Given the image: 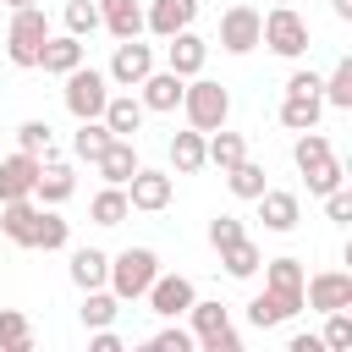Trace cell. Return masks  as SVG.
<instances>
[{
	"label": "cell",
	"instance_id": "cell-25",
	"mask_svg": "<svg viewBox=\"0 0 352 352\" xmlns=\"http://www.w3.org/2000/svg\"><path fill=\"white\" fill-rule=\"evenodd\" d=\"M319 110H324L319 94H286V99H280V126L308 132V126H319Z\"/></svg>",
	"mask_w": 352,
	"mask_h": 352
},
{
	"label": "cell",
	"instance_id": "cell-13",
	"mask_svg": "<svg viewBox=\"0 0 352 352\" xmlns=\"http://www.w3.org/2000/svg\"><path fill=\"white\" fill-rule=\"evenodd\" d=\"M258 220H264V231H297V220H302V204H297V192H280V187H264L258 198Z\"/></svg>",
	"mask_w": 352,
	"mask_h": 352
},
{
	"label": "cell",
	"instance_id": "cell-19",
	"mask_svg": "<svg viewBox=\"0 0 352 352\" xmlns=\"http://www.w3.org/2000/svg\"><path fill=\"white\" fill-rule=\"evenodd\" d=\"M143 99H132V94H110L104 99V110H99V121L110 126V138H138V126H143Z\"/></svg>",
	"mask_w": 352,
	"mask_h": 352
},
{
	"label": "cell",
	"instance_id": "cell-48",
	"mask_svg": "<svg viewBox=\"0 0 352 352\" xmlns=\"http://www.w3.org/2000/svg\"><path fill=\"white\" fill-rule=\"evenodd\" d=\"M292 352H324L319 336H292Z\"/></svg>",
	"mask_w": 352,
	"mask_h": 352
},
{
	"label": "cell",
	"instance_id": "cell-44",
	"mask_svg": "<svg viewBox=\"0 0 352 352\" xmlns=\"http://www.w3.org/2000/svg\"><path fill=\"white\" fill-rule=\"evenodd\" d=\"M324 214H330V220H352V192H346V187L324 192Z\"/></svg>",
	"mask_w": 352,
	"mask_h": 352
},
{
	"label": "cell",
	"instance_id": "cell-18",
	"mask_svg": "<svg viewBox=\"0 0 352 352\" xmlns=\"http://www.w3.org/2000/svg\"><path fill=\"white\" fill-rule=\"evenodd\" d=\"M138 165H143V160H138V148H132V138H110V143H104V154L94 160V170H99V176H104L110 187H126Z\"/></svg>",
	"mask_w": 352,
	"mask_h": 352
},
{
	"label": "cell",
	"instance_id": "cell-47",
	"mask_svg": "<svg viewBox=\"0 0 352 352\" xmlns=\"http://www.w3.org/2000/svg\"><path fill=\"white\" fill-rule=\"evenodd\" d=\"M88 346H94V352H121V336H116V330H110V324H99V330H94V341H88Z\"/></svg>",
	"mask_w": 352,
	"mask_h": 352
},
{
	"label": "cell",
	"instance_id": "cell-3",
	"mask_svg": "<svg viewBox=\"0 0 352 352\" xmlns=\"http://www.w3.org/2000/svg\"><path fill=\"white\" fill-rule=\"evenodd\" d=\"M154 275H160V253H154V248H121V253L110 258V280H104V286H110L121 302H138Z\"/></svg>",
	"mask_w": 352,
	"mask_h": 352
},
{
	"label": "cell",
	"instance_id": "cell-38",
	"mask_svg": "<svg viewBox=\"0 0 352 352\" xmlns=\"http://www.w3.org/2000/svg\"><path fill=\"white\" fill-rule=\"evenodd\" d=\"M264 286L302 297V258H270V264H264Z\"/></svg>",
	"mask_w": 352,
	"mask_h": 352
},
{
	"label": "cell",
	"instance_id": "cell-28",
	"mask_svg": "<svg viewBox=\"0 0 352 352\" xmlns=\"http://www.w3.org/2000/svg\"><path fill=\"white\" fill-rule=\"evenodd\" d=\"M220 176H226V187H231L236 198H248V204H253V198L270 187V182H264V165H258V160H248V154H242L231 170H220Z\"/></svg>",
	"mask_w": 352,
	"mask_h": 352
},
{
	"label": "cell",
	"instance_id": "cell-49",
	"mask_svg": "<svg viewBox=\"0 0 352 352\" xmlns=\"http://www.w3.org/2000/svg\"><path fill=\"white\" fill-rule=\"evenodd\" d=\"M330 11H336V16L346 22V16H352V0H330Z\"/></svg>",
	"mask_w": 352,
	"mask_h": 352
},
{
	"label": "cell",
	"instance_id": "cell-35",
	"mask_svg": "<svg viewBox=\"0 0 352 352\" xmlns=\"http://www.w3.org/2000/svg\"><path fill=\"white\" fill-rule=\"evenodd\" d=\"M220 264H226V275H231V280H248V275H253V270H258L264 258H258V248H253V242L242 236V242L220 248Z\"/></svg>",
	"mask_w": 352,
	"mask_h": 352
},
{
	"label": "cell",
	"instance_id": "cell-12",
	"mask_svg": "<svg viewBox=\"0 0 352 352\" xmlns=\"http://www.w3.org/2000/svg\"><path fill=\"white\" fill-rule=\"evenodd\" d=\"M204 60H209V44H204L192 28H182V33H170V38H165V66H170L176 77H198V72H204Z\"/></svg>",
	"mask_w": 352,
	"mask_h": 352
},
{
	"label": "cell",
	"instance_id": "cell-46",
	"mask_svg": "<svg viewBox=\"0 0 352 352\" xmlns=\"http://www.w3.org/2000/svg\"><path fill=\"white\" fill-rule=\"evenodd\" d=\"M319 82H324L319 72H292L286 77V94H319Z\"/></svg>",
	"mask_w": 352,
	"mask_h": 352
},
{
	"label": "cell",
	"instance_id": "cell-51",
	"mask_svg": "<svg viewBox=\"0 0 352 352\" xmlns=\"http://www.w3.org/2000/svg\"><path fill=\"white\" fill-rule=\"evenodd\" d=\"M275 6H292V0H275Z\"/></svg>",
	"mask_w": 352,
	"mask_h": 352
},
{
	"label": "cell",
	"instance_id": "cell-4",
	"mask_svg": "<svg viewBox=\"0 0 352 352\" xmlns=\"http://www.w3.org/2000/svg\"><path fill=\"white\" fill-rule=\"evenodd\" d=\"M258 44H270L280 60L308 55V22L292 6H270V16H258Z\"/></svg>",
	"mask_w": 352,
	"mask_h": 352
},
{
	"label": "cell",
	"instance_id": "cell-20",
	"mask_svg": "<svg viewBox=\"0 0 352 352\" xmlns=\"http://www.w3.org/2000/svg\"><path fill=\"white\" fill-rule=\"evenodd\" d=\"M38 66H44L50 77H66V72H77V66H82V38H77V33H50V38H44V55H38Z\"/></svg>",
	"mask_w": 352,
	"mask_h": 352
},
{
	"label": "cell",
	"instance_id": "cell-30",
	"mask_svg": "<svg viewBox=\"0 0 352 352\" xmlns=\"http://www.w3.org/2000/svg\"><path fill=\"white\" fill-rule=\"evenodd\" d=\"M72 242V220H60L55 214V204H44L38 209V231H33V248H44V253H60Z\"/></svg>",
	"mask_w": 352,
	"mask_h": 352
},
{
	"label": "cell",
	"instance_id": "cell-21",
	"mask_svg": "<svg viewBox=\"0 0 352 352\" xmlns=\"http://www.w3.org/2000/svg\"><path fill=\"white\" fill-rule=\"evenodd\" d=\"M66 275H72V286H77V292H94V286H104V280H110V253H99V248H72Z\"/></svg>",
	"mask_w": 352,
	"mask_h": 352
},
{
	"label": "cell",
	"instance_id": "cell-34",
	"mask_svg": "<svg viewBox=\"0 0 352 352\" xmlns=\"http://www.w3.org/2000/svg\"><path fill=\"white\" fill-rule=\"evenodd\" d=\"M16 148H22V154H38V160H55V132H50V121H22V126H16Z\"/></svg>",
	"mask_w": 352,
	"mask_h": 352
},
{
	"label": "cell",
	"instance_id": "cell-42",
	"mask_svg": "<svg viewBox=\"0 0 352 352\" xmlns=\"http://www.w3.org/2000/svg\"><path fill=\"white\" fill-rule=\"evenodd\" d=\"M324 319H330V324H324V336H319V341H324L330 352H346V346H352V314H346V308H336V314H324Z\"/></svg>",
	"mask_w": 352,
	"mask_h": 352
},
{
	"label": "cell",
	"instance_id": "cell-23",
	"mask_svg": "<svg viewBox=\"0 0 352 352\" xmlns=\"http://www.w3.org/2000/svg\"><path fill=\"white\" fill-rule=\"evenodd\" d=\"M99 28H110L116 38H138L143 33V0H99Z\"/></svg>",
	"mask_w": 352,
	"mask_h": 352
},
{
	"label": "cell",
	"instance_id": "cell-50",
	"mask_svg": "<svg viewBox=\"0 0 352 352\" xmlns=\"http://www.w3.org/2000/svg\"><path fill=\"white\" fill-rule=\"evenodd\" d=\"M6 6H11V11H22V6H38V0H6Z\"/></svg>",
	"mask_w": 352,
	"mask_h": 352
},
{
	"label": "cell",
	"instance_id": "cell-14",
	"mask_svg": "<svg viewBox=\"0 0 352 352\" xmlns=\"http://www.w3.org/2000/svg\"><path fill=\"white\" fill-rule=\"evenodd\" d=\"M38 165H44L38 154H22V148H16V154H6V160H0V204H6V198H33Z\"/></svg>",
	"mask_w": 352,
	"mask_h": 352
},
{
	"label": "cell",
	"instance_id": "cell-43",
	"mask_svg": "<svg viewBox=\"0 0 352 352\" xmlns=\"http://www.w3.org/2000/svg\"><path fill=\"white\" fill-rule=\"evenodd\" d=\"M148 346H154V352H192V336H187L182 324H165V330L148 336Z\"/></svg>",
	"mask_w": 352,
	"mask_h": 352
},
{
	"label": "cell",
	"instance_id": "cell-1",
	"mask_svg": "<svg viewBox=\"0 0 352 352\" xmlns=\"http://www.w3.org/2000/svg\"><path fill=\"white\" fill-rule=\"evenodd\" d=\"M182 116H187L192 132H214V126H226V116H231V94H226V82H214V77H187V88H182Z\"/></svg>",
	"mask_w": 352,
	"mask_h": 352
},
{
	"label": "cell",
	"instance_id": "cell-27",
	"mask_svg": "<svg viewBox=\"0 0 352 352\" xmlns=\"http://www.w3.org/2000/svg\"><path fill=\"white\" fill-rule=\"evenodd\" d=\"M116 314H121V297H116L110 286H94V292H82V308H77V319H82L88 330H99V324H116Z\"/></svg>",
	"mask_w": 352,
	"mask_h": 352
},
{
	"label": "cell",
	"instance_id": "cell-33",
	"mask_svg": "<svg viewBox=\"0 0 352 352\" xmlns=\"http://www.w3.org/2000/svg\"><path fill=\"white\" fill-rule=\"evenodd\" d=\"M319 99L336 110H352V60H336V72L319 82Z\"/></svg>",
	"mask_w": 352,
	"mask_h": 352
},
{
	"label": "cell",
	"instance_id": "cell-41",
	"mask_svg": "<svg viewBox=\"0 0 352 352\" xmlns=\"http://www.w3.org/2000/svg\"><path fill=\"white\" fill-rule=\"evenodd\" d=\"M242 236H248V226H242L236 214H214V220H209V248H214V253L231 248V242H242Z\"/></svg>",
	"mask_w": 352,
	"mask_h": 352
},
{
	"label": "cell",
	"instance_id": "cell-9",
	"mask_svg": "<svg viewBox=\"0 0 352 352\" xmlns=\"http://www.w3.org/2000/svg\"><path fill=\"white\" fill-rule=\"evenodd\" d=\"M148 72H154V44L121 38V44H116V55H110V72H104V77H110L116 88H138Z\"/></svg>",
	"mask_w": 352,
	"mask_h": 352
},
{
	"label": "cell",
	"instance_id": "cell-17",
	"mask_svg": "<svg viewBox=\"0 0 352 352\" xmlns=\"http://www.w3.org/2000/svg\"><path fill=\"white\" fill-rule=\"evenodd\" d=\"M38 209H44V204H33V198H6V204H0V231H6V242H16V248H33Z\"/></svg>",
	"mask_w": 352,
	"mask_h": 352
},
{
	"label": "cell",
	"instance_id": "cell-45",
	"mask_svg": "<svg viewBox=\"0 0 352 352\" xmlns=\"http://www.w3.org/2000/svg\"><path fill=\"white\" fill-rule=\"evenodd\" d=\"M204 352H242V336L226 324V330H214V336H204Z\"/></svg>",
	"mask_w": 352,
	"mask_h": 352
},
{
	"label": "cell",
	"instance_id": "cell-36",
	"mask_svg": "<svg viewBox=\"0 0 352 352\" xmlns=\"http://www.w3.org/2000/svg\"><path fill=\"white\" fill-rule=\"evenodd\" d=\"M187 319H192V336L204 341V336H214V330H226V324H231V308H226V302H198V297H192Z\"/></svg>",
	"mask_w": 352,
	"mask_h": 352
},
{
	"label": "cell",
	"instance_id": "cell-5",
	"mask_svg": "<svg viewBox=\"0 0 352 352\" xmlns=\"http://www.w3.org/2000/svg\"><path fill=\"white\" fill-rule=\"evenodd\" d=\"M60 99H66V110H72L77 121H94V116L104 110V99H110V77L94 72V66H77V72H66Z\"/></svg>",
	"mask_w": 352,
	"mask_h": 352
},
{
	"label": "cell",
	"instance_id": "cell-37",
	"mask_svg": "<svg viewBox=\"0 0 352 352\" xmlns=\"http://www.w3.org/2000/svg\"><path fill=\"white\" fill-rule=\"evenodd\" d=\"M302 176H308V192H319V198H324V192H336V187L346 182V165H341L336 154H324V160H319V165H308Z\"/></svg>",
	"mask_w": 352,
	"mask_h": 352
},
{
	"label": "cell",
	"instance_id": "cell-22",
	"mask_svg": "<svg viewBox=\"0 0 352 352\" xmlns=\"http://www.w3.org/2000/svg\"><path fill=\"white\" fill-rule=\"evenodd\" d=\"M77 192V176H72V165H60V160H44L38 165V182H33V198L38 204H66Z\"/></svg>",
	"mask_w": 352,
	"mask_h": 352
},
{
	"label": "cell",
	"instance_id": "cell-16",
	"mask_svg": "<svg viewBox=\"0 0 352 352\" xmlns=\"http://www.w3.org/2000/svg\"><path fill=\"white\" fill-rule=\"evenodd\" d=\"M138 88H143V94H138V99H143V110H160V116H165V110H182V88H187V77H176L170 66H165V72L154 66Z\"/></svg>",
	"mask_w": 352,
	"mask_h": 352
},
{
	"label": "cell",
	"instance_id": "cell-40",
	"mask_svg": "<svg viewBox=\"0 0 352 352\" xmlns=\"http://www.w3.org/2000/svg\"><path fill=\"white\" fill-rule=\"evenodd\" d=\"M99 28V0H66V33L88 38Z\"/></svg>",
	"mask_w": 352,
	"mask_h": 352
},
{
	"label": "cell",
	"instance_id": "cell-31",
	"mask_svg": "<svg viewBox=\"0 0 352 352\" xmlns=\"http://www.w3.org/2000/svg\"><path fill=\"white\" fill-rule=\"evenodd\" d=\"M104 143H110V126H104L99 116H94V121H77V138H72V154H77V160L94 165V160L104 154Z\"/></svg>",
	"mask_w": 352,
	"mask_h": 352
},
{
	"label": "cell",
	"instance_id": "cell-24",
	"mask_svg": "<svg viewBox=\"0 0 352 352\" xmlns=\"http://www.w3.org/2000/svg\"><path fill=\"white\" fill-rule=\"evenodd\" d=\"M248 154V143H242V132H226V126H214V132H204V165H220V170H231L236 160Z\"/></svg>",
	"mask_w": 352,
	"mask_h": 352
},
{
	"label": "cell",
	"instance_id": "cell-6",
	"mask_svg": "<svg viewBox=\"0 0 352 352\" xmlns=\"http://www.w3.org/2000/svg\"><path fill=\"white\" fill-rule=\"evenodd\" d=\"M302 308H319V314L352 308V275H346V270H319V275H302Z\"/></svg>",
	"mask_w": 352,
	"mask_h": 352
},
{
	"label": "cell",
	"instance_id": "cell-7",
	"mask_svg": "<svg viewBox=\"0 0 352 352\" xmlns=\"http://www.w3.org/2000/svg\"><path fill=\"white\" fill-rule=\"evenodd\" d=\"M258 16L253 6H226L220 11V50L226 55H253L258 50Z\"/></svg>",
	"mask_w": 352,
	"mask_h": 352
},
{
	"label": "cell",
	"instance_id": "cell-2",
	"mask_svg": "<svg viewBox=\"0 0 352 352\" xmlns=\"http://www.w3.org/2000/svg\"><path fill=\"white\" fill-rule=\"evenodd\" d=\"M44 38H50V16H44V6H22V11H11V28H6V55H11V66H38V55H44Z\"/></svg>",
	"mask_w": 352,
	"mask_h": 352
},
{
	"label": "cell",
	"instance_id": "cell-15",
	"mask_svg": "<svg viewBox=\"0 0 352 352\" xmlns=\"http://www.w3.org/2000/svg\"><path fill=\"white\" fill-rule=\"evenodd\" d=\"M192 16H198V0H148V6H143V28L160 33V38L192 28Z\"/></svg>",
	"mask_w": 352,
	"mask_h": 352
},
{
	"label": "cell",
	"instance_id": "cell-10",
	"mask_svg": "<svg viewBox=\"0 0 352 352\" xmlns=\"http://www.w3.org/2000/svg\"><path fill=\"white\" fill-rule=\"evenodd\" d=\"M143 297H148V314H160V319H182V314L192 308V297H198V292H192V280H187V275H154Z\"/></svg>",
	"mask_w": 352,
	"mask_h": 352
},
{
	"label": "cell",
	"instance_id": "cell-26",
	"mask_svg": "<svg viewBox=\"0 0 352 352\" xmlns=\"http://www.w3.org/2000/svg\"><path fill=\"white\" fill-rule=\"evenodd\" d=\"M126 214H132L126 187H110V182H104V187L94 192V204H88V220H94V226H121Z\"/></svg>",
	"mask_w": 352,
	"mask_h": 352
},
{
	"label": "cell",
	"instance_id": "cell-32",
	"mask_svg": "<svg viewBox=\"0 0 352 352\" xmlns=\"http://www.w3.org/2000/svg\"><path fill=\"white\" fill-rule=\"evenodd\" d=\"M28 346H33V324H28V314L0 308V352H28Z\"/></svg>",
	"mask_w": 352,
	"mask_h": 352
},
{
	"label": "cell",
	"instance_id": "cell-8",
	"mask_svg": "<svg viewBox=\"0 0 352 352\" xmlns=\"http://www.w3.org/2000/svg\"><path fill=\"white\" fill-rule=\"evenodd\" d=\"M170 192H176L170 170H154V165H138V170H132V182H126V204H132V209H143V214H160V209L170 204Z\"/></svg>",
	"mask_w": 352,
	"mask_h": 352
},
{
	"label": "cell",
	"instance_id": "cell-11",
	"mask_svg": "<svg viewBox=\"0 0 352 352\" xmlns=\"http://www.w3.org/2000/svg\"><path fill=\"white\" fill-rule=\"evenodd\" d=\"M292 314H302V297H297V292H275V286H264V292L248 302V324H253V330H275V324H286Z\"/></svg>",
	"mask_w": 352,
	"mask_h": 352
},
{
	"label": "cell",
	"instance_id": "cell-39",
	"mask_svg": "<svg viewBox=\"0 0 352 352\" xmlns=\"http://www.w3.org/2000/svg\"><path fill=\"white\" fill-rule=\"evenodd\" d=\"M330 154V138L319 132V126H308V132H297V143H292V160H297V170H308V165H319Z\"/></svg>",
	"mask_w": 352,
	"mask_h": 352
},
{
	"label": "cell",
	"instance_id": "cell-29",
	"mask_svg": "<svg viewBox=\"0 0 352 352\" xmlns=\"http://www.w3.org/2000/svg\"><path fill=\"white\" fill-rule=\"evenodd\" d=\"M170 165H176V176H192V170H204V132H176L170 138Z\"/></svg>",
	"mask_w": 352,
	"mask_h": 352
}]
</instances>
